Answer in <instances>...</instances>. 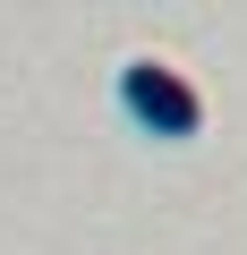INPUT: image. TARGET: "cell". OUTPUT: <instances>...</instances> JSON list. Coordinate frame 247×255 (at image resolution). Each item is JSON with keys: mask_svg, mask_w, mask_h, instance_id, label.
Listing matches in <instances>:
<instances>
[{"mask_svg": "<svg viewBox=\"0 0 247 255\" xmlns=\"http://www.w3.org/2000/svg\"><path fill=\"white\" fill-rule=\"evenodd\" d=\"M119 102H128L137 128H154V136H171V145L205 128V94H196L171 60H154V51H137L128 68H119Z\"/></svg>", "mask_w": 247, "mask_h": 255, "instance_id": "cell-1", "label": "cell"}]
</instances>
